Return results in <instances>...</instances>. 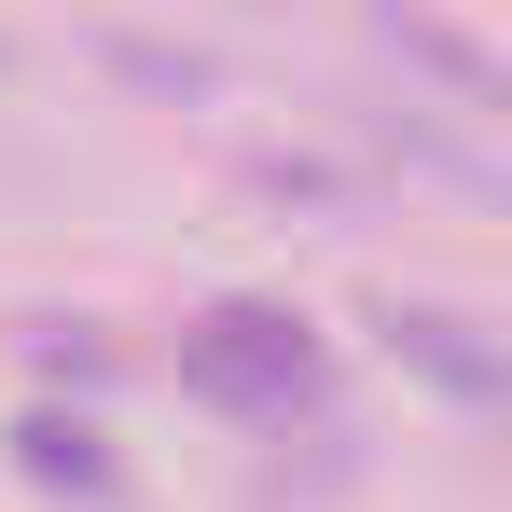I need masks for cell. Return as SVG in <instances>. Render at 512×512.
I'll use <instances>...</instances> for the list:
<instances>
[{
  "instance_id": "1",
  "label": "cell",
  "mask_w": 512,
  "mask_h": 512,
  "mask_svg": "<svg viewBox=\"0 0 512 512\" xmlns=\"http://www.w3.org/2000/svg\"><path fill=\"white\" fill-rule=\"evenodd\" d=\"M194 388H222L250 416H291L319 388V346H305V319H277V305H222V319H194Z\"/></svg>"
},
{
  "instance_id": "2",
  "label": "cell",
  "mask_w": 512,
  "mask_h": 512,
  "mask_svg": "<svg viewBox=\"0 0 512 512\" xmlns=\"http://www.w3.org/2000/svg\"><path fill=\"white\" fill-rule=\"evenodd\" d=\"M388 346H416L457 402H485V388H499V346H485V319H457V305H388Z\"/></svg>"
}]
</instances>
